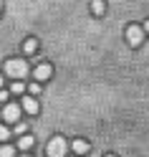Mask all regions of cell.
<instances>
[{"label": "cell", "mask_w": 149, "mask_h": 157, "mask_svg": "<svg viewBox=\"0 0 149 157\" xmlns=\"http://www.w3.org/2000/svg\"><path fill=\"white\" fill-rule=\"evenodd\" d=\"M3 71L10 76V78H25L28 76V63L23 61V58H8L5 61V66H3Z\"/></svg>", "instance_id": "1"}, {"label": "cell", "mask_w": 149, "mask_h": 157, "mask_svg": "<svg viewBox=\"0 0 149 157\" xmlns=\"http://www.w3.org/2000/svg\"><path fill=\"white\" fill-rule=\"evenodd\" d=\"M46 152H48V157H63L68 152V142L63 140V137H53V140L48 142Z\"/></svg>", "instance_id": "2"}, {"label": "cell", "mask_w": 149, "mask_h": 157, "mask_svg": "<svg viewBox=\"0 0 149 157\" xmlns=\"http://www.w3.org/2000/svg\"><path fill=\"white\" fill-rule=\"evenodd\" d=\"M126 41L132 43V46H142V41H144L142 25H129V28H126Z\"/></svg>", "instance_id": "3"}, {"label": "cell", "mask_w": 149, "mask_h": 157, "mask_svg": "<svg viewBox=\"0 0 149 157\" xmlns=\"http://www.w3.org/2000/svg\"><path fill=\"white\" fill-rule=\"evenodd\" d=\"M33 76H35V81H48V78L53 76L51 63H38V66H35V71H33Z\"/></svg>", "instance_id": "4"}, {"label": "cell", "mask_w": 149, "mask_h": 157, "mask_svg": "<svg viewBox=\"0 0 149 157\" xmlns=\"http://www.w3.org/2000/svg\"><path fill=\"white\" fill-rule=\"evenodd\" d=\"M3 117L8 122H18V117H20V106L18 104H5L3 106Z\"/></svg>", "instance_id": "5"}, {"label": "cell", "mask_w": 149, "mask_h": 157, "mask_svg": "<svg viewBox=\"0 0 149 157\" xmlns=\"http://www.w3.org/2000/svg\"><path fill=\"white\" fill-rule=\"evenodd\" d=\"M23 109L28 112V114H38V99L35 96H23Z\"/></svg>", "instance_id": "6"}, {"label": "cell", "mask_w": 149, "mask_h": 157, "mask_svg": "<svg viewBox=\"0 0 149 157\" xmlns=\"http://www.w3.org/2000/svg\"><path fill=\"white\" fill-rule=\"evenodd\" d=\"M88 150H91V144H88L86 140H73L71 142V152H76V155H86Z\"/></svg>", "instance_id": "7"}, {"label": "cell", "mask_w": 149, "mask_h": 157, "mask_svg": "<svg viewBox=\"0 0 149 157\" xmlns=\"http://www.w3.org/2000/svg\"><path fill=\"white\" fill-rule=\"evenodd\" d=\"M38 51V41L35 38H25L23 41V53H35Z\"/></svg>", "instance_id": "8"}, {"label": "cell", "mask_w": 149, "mask_h": 157, "mask_svg": "<svg viewBox=\"0 0 149 157\" xmlns=\"http://www.w3.org/2000/svg\"><path fill=\"white\" fill-rule=\"evenodd\" d=\"M35 144V140L31 134H20V142H18V147H20V150H31V147Z\"/></svg>", "instance_id": "9"}, {"label": "cell", "mask_w": 149, "mask_h": 157, "mask_svg": "<svg viewBox=\"0 0 149 157\" xmlns=\"http://www.w3.org/2000/svg\"><path fill=\"white\" fill-rule=\"evenodd\" d=\"M91 10H94V15H104L106 3H104V0H91Z\"/></svg>", "instance_id": "10"}, {"label": "cell", "mask_w": 149, "mask_h": 157, "mask_svg": "<svg viewBox=\"0 0 149 157\" xmlns=\"http://www.w3.org/2000/svg\"><path fill=\"white\" fill-rule=\"evenodd\" d=\"M13 155H15V150H13L10 144H5V142L0 144V157H13Z\"/></svg>", "instance_id": "11"}, {"label": "cell", "mask_w": 149, "mask_h": 157, "mask_svg": "<svg viewBox=\"0 0 149 157\" xmlns=\"http://www.w3.org/2000/svg\"><path fill=\"white\" fill-rule=\"evenodd\" d=\"M10 91H13V94H23V91H25V84H20V78H18V84L10 86Z\"/></svg>", "instance_id": "12"}, {"label": "cell", "mask_w": 149, "mask_h": 157, "mask_svg": "<svg viewBox=\"0 0 149 157\" xmlns=\"http://www.w3.org/2000/svg\"><path fill=\"white\" fill-rule=\"evenodd\" d=\"M8 137H10V129L8 127H0V142H8Z\"/></svg>", "instance_id": "13"}, {"label": "cell", "mask_w": 149, "mask_h": 157, "mask_svg": "<svg viewBox=\"0 0 149 157\" xmlns=\"http://www.w3.org/2000/svg\"><path fill=\"white\" fill-rule=\"evenodd\" d=\"M28 91H31L33 96H35V94H41V81H35V84H31V86H28Z\"/></svg>", "instance_id": "14"}, {"label": "cell", "mask_w": 149, "mask_h": 157, "mask_svg": "<svg viewBox=\"0 0 149 157\" xmlns=\"http://www.w3.org/2000/svg\"><path fill=\"white\" fill-rule=\"evenodd\" d=\"M28 132V124H15V134H25Z\"/></svg>", "instance_id": "15"}, {"label": "cell", "mask_w": 149, "mask_h": 157, "mask_svg": "<svg viewBox=\"0 0 149 157\" xmlns=\"http://www.w3.org/2000/svg\"><path fill=\"white\" fill-rule=\"evenodd\" d=\"M5 101H8V91L0 89V104H5Z\"/></svg>", "instance_id": "16"}, {"label": "cell", "mask_w": 149, "mask_h": 157, "mask_svg": "<svg viewBox=\"0 0 149 157\" xmlns=\"http://www.w3.org/2000/svg\"><path fill=\"white\" fill-rule=\"evenodd\" d=\"M142 31H147V33H149V21H147V23H144V28H142Z\"/></svg>", "instance_id": "17"}, {"label": "cell", "mask_w": 149, "mask_h": 157, "mask_svg": "<svg viewBox=\"0 0 149 157\" xmlns=\"http://www.w3.org/2000/svg\"><path fill=\"white\" fill-rule=\"evenodd\" d=\"M0 89H3V76H0Z\"/></svg>", "instance_id": "18"}, {"label": "cell", "mask_w": 149, "mask_h": 157, "mask_svg": "<svg viewBox=\"0 0 149 157\" xmlns=\"http://www.w3.org/2000/svg\"><path fill=\"white\" fill-rule=\"evenodd\" d=\"M106 157H116V155H106Z\"/></svg>", "instance_id": "19"}, {"label": "cell", "mask_w": 149, "mask_h": 157, "mask_svg": "<svg viewBox=\"0 0 149 157\" xmlns=\"http://www.w3.org/2000/svg\"><path fill=\"white\" fill-rule=\"evenodd\" d=\"M25 157H28V155H25Z\"/></svg>", "instance_id": "20"}]
</instances>
